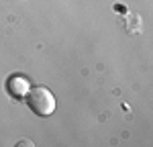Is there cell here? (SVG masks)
<instances>
[{"label": "cell", "mask_w": 153, "mask_h": 147, "mask_svg": "<svg viewBox=\"0 0 153 147\" xmlns=\"http://www.w3.org/2000/svg\"><path fill=\"white\" fill-rule=\"evenodd\" d=\"M25 98H27V106L37 117H49V114L55 112V106H57L55 96H53V92L49 88H45V86L29 88V92H27Z\"/></svg>", "instance_id": "obj_1"}, {"label": "cell", "mask_w": 153, "mask_h": 147, "mask_svg": "<svg viewBox=\"0 0 153 147\" xmlns=\"http://www.w3.org/2000/svg\"><path fill=\"white\" fill-rule=\"evenodd\" d=\"M29 88H31L29 80L25 76H21V74H14V76H10L6 80V90H8V94L12 98H25L27 92H29Z\"/></svg>", "instance_id": "obj_2"}]
</instances>
